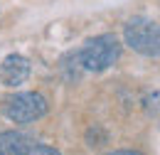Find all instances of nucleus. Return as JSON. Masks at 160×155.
Instances as JSON below:
<instances>
[{
  "instance_id": "f257e3e1",
  "label": "nucleus",
  "mask_w": 160,
  "mask_h": 155,
  "mask_svg": "<svg viewBox=\"0 0 160 155\" xmlns=\"http://www.w3.org/2000/svg\"><path fill=\"white\" fill-rule=\"evenodd\" d=\"M121 59V42L116 35L103 32L96 37H89L79 49H77V62L84 72H106L111 69L116 62Z\"/></svg>"
},
{
  "instance_id": "423d86ee",
  "label": "nucleus",
  "mask_w": 160,
  "mask_h": 155,
  "mask_svg": "<svg viewBox=\"0 0 160 155\" xmlns=\"http://www.w3.org/2000/svg\"><path fill=\"white\" fill-rule=\"evenodd\" d=\"M103 155H143L140 150H131V148H123V150H111V153H103Z\"/></svg>"
},
{
  "instance_id": "f03ea898",
  "label": "nucleus",
  "mask_w": 160,
  "mask_h": 155,
  "mask_svg": "<svg viewBox=\"0 0 160 155\" xmlns=\"http://www.w3.org/2000/svg\"><path fill=\"white\" fill-rule=\"evenodd\" d=\"M123 42L140 57H160V22L148 15H133L123 25Z\"/></svg>"
},
{
  "instance_id": "20e7f679",
  "label": "nucleus",
  "mask_w": 160,
  "mask_h": 155,
  "mask_svg": "<svg viewBox=\"0 0 160 155\" xmlns=\"http://www.w3.org/2000/svg\"><path fill=\"white\" fill-rule=\"evenodd\" d=\"M0 155H62L54 145L40 143L22 131H2L0 133Z\"/></svg>"
},
{
  "instance_id": "39448f33",
  "label": "nucleus",
  "mask_w": 160,
  "mask_h": 155,
  "mask_svg": "<svg viewBox=\"0 0 160 155\" xmlns=\"http://www.w3.org/2000/svg\"><path fill=\"white\" fill-rule=\"evenodd\" d=\"M30 72H32L30 59L12 52V54H8L0 62V84L15 89V86H20V84H25L30 79Z\"/></svg>"
},
{
  "instance_id": "7ed1b4c3",
  "label": "nucleus",
  "mask_w": 160,
  "mask_h": 155,
  "mask_svg": "<svg viewBox=\"0 0 160 155\" xmlns=\"http://www.w3.org/2000/svg\"><path fill=\"white\" fill-rule=\"evenodd\" d=\"M47 111H49V103H47V98L42 96L40 91H20V94H15V96H10L5 101L8 121L20 123V126L44 118Z\"/></svg>"
}]
</instances>
